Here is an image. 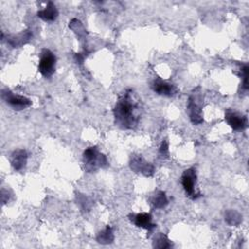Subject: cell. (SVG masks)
<instances>
[{"label":"cell","instance_id":"1","mask_svg":"<svg viewBox=\"0 0 249 249\" xmlns=\"http://www.w3.org/2000/svg\"><path fill=\"white\" fill-rule=\"evenodd\" d=\"M140 102L132 89L121 94L114 107L115 124L122 129L134 128L140 119Z\"/></svg>","mask_w":249,"mask_h":249},{"label":"cell","instance_id":"2","mask_svg":"<svg viewBox=\"0 0 249 249\" xmlns=\"http://www.w3.org/2000/svg\"><path fill=\"white\" fill-rule=\"evenodd\" d=\"M202 102H203L202 92L200 91V88L197 87L190 94L188 99V105H187L189 118L194 124H199L203 122Z\"/></svg>","mask_w":249,"mask_h":249},{"label":"cell","instance_id":"3","mask_svg":"<svg viewBox=\"0 0 249 249\" xmlns=\"http://www.w3.org/2000/svg\"><path fill=\"white\" fill-rule=\"evenodd\" d=\"M83 161L85 168L89 172L96 171L100 167H105L108 164L106 157L99 153L96 147H89L83 153Z\"/></svg>","mask_w":249,"mask_h":249},{"label":"cell","instance_id":"4","mask_svg":"<svg viewBox=\"0 0 249 249\" xmlns=\"http://www.w3.org/2000/svg\"><path fill=\"white\" fill-rule=\"evenodd\" d=\"M55 64H56V57L53 53L44 48L40 53V60L38 65V70L41 75L45 78H50L55 71Z\"/></svg>","mask_w":249,"mask_h":249},{"label":"cell","instance_id":"5","mask_svg":"<svg viewBox=\"0 0 249 249\" xmlns=\"http://www.w3.org/2000/svg\"><path fill=\"white\" fill-rule=\"evenodd\" d=\"M181 184L190 198L196 199L201 196L199 193H196L195 190L196 184V171L195 167H190L183 171L181 175Z\"/></svg>","mask_w":249,"mask_h":249},{"label":"cell","instance_id":"6","mask_svg":"<svg viewBox=\"0 0 249 249\" xmlns=\"http://www.w3.org/2000/svg\"><path fill=\"white\" fill-rule=\"evenodd\" d=\"M1 97L7 104H9L15 110H22V109L30 106L32 103L29 98L22 96V95L16 94L8 89H2Z\"/></svg>","mask_w":249,"mask_h":249},{"label":"cell","instance_id":"7","mask_svg":"<svg viewBox=\"0 0 249 249\" xmlns=\"http://www.w3.org/2000/svg\"><path fill=\"white\" fill-rule=\"evenodd\" d=\"M129 166L132 171L142 173L145 176H152L155 172V167L152 163L145 160L141 155H133L129 160Z\"/></svg>","mask_w":249,"mask_h":249},{"label":"cell","instance_id":"8","mask_svg":"<svg viewBox=\"0 0 249 249\" xmlns=\"http://www.w3.org/2000/svg\"><path fill=\"white\" fill-rule=\"evenodd\" d=\"M225 119L228 124L236 131L243 130L247 127V118L235 111L227 110L225 113Z\"/></svg>","mask_w":249,"mask_h":249},{"label":"cell","instance_id":"9","mask_svg":"<svg viewBox=\"0 0 249 249\" xmlns=\"http://www.w3.org/2000/svg\"><path fill=\"white\" fill-rule=\"evenodd\" d=\"M151 88L156 93L163 96H174L178 93V89L176 86L165 81H162L160 78L155 79L152 82Z\"/></svg>","mask_w":249,"mask_h":249},{"label":"cell","instance_id":"10","mask_svg":"<svg viewBox=\"0 0 249 249\" xmlns=\"http://www.w3.org/2000/svg\"><path fill=\"white\" fill-rule=\"evenodd\" d=\"M128 217H129V220L136 227L146 229L149 231H151L156 227V224H154L152 222V216L150 213L142 212V213H138V214H131Z\"/></svg>","mask_w":249,"mask_h":249},{"label":"cell","instance_id":"11","mask_svg":"<svg viewBox=\"0 0 249 249\" xmlns=\"http://www.w3.org/2000/svg\"><path fill=\"white\" fill-rule=\"evenodd\" d=\"M32 38V31L30 29L22 30L17 34H10L7 36V43L13 48H19L29 42Z\"/></svg>","mask_w":249,"mask_h":249},{"label":"cell","instance_id":"12","mask_svg":"<svg viewBox=\"0 0 249 249\" xmlns=\"http://www.w3.org/2000/svg\"><path fill=\"white\" fill-rule=\"evenodd\" d=\"M11 165L15 170H22L27 162V152L24 149H17L10 156Z\"/></svg>","mask_w":249,"mask_h":249},{"label":"cell","instance_id":"13","mask_svg":"<svg viewBox=\"0 0 249 249\" xmlns=\"http://www.w3.org/2000/svg\"><path fill=\"white\" fill-rule=\"evenodd\" d=\"M38 18L44 21H53L58 17V11L53 2H48L46 8L37 13Z\"/></svg>","mask_w":249,"mask_h":249},{"label":"cell","instance_id":"14","mask_svg":"<svg viewBox=\"0 0 249 249\" xmlns=\"http://www.w3.org/2000/svg\"><path fill=\"white\" fill-rule=\"evenodd\" d=\"M150 201L154 207L161 209L168 204V199L163 191H156L150 197Z\"/></svg>","mask_w":249,"mask_h":249},{"label":"cell","instance_id":"15","mask_svg":"<svg viewBox=\"0 0 249 249\" xmlns=\"http://www.w3.org/2000/svg\"><path fill=\"white\" fill-rule=\"evenodd\" d=\"M96 241L101 244H110L114 241V233L111 227L107 226L96 235Z\"/></svg>","mask_w":249,"mask_h":249},{"label":"cell","instance_id":"16","mask_svg":"<svg viewBox=\"0 0 249 249\" xmlns=\"http://www.w3.org/2000/svg\"><path fill=\"white\" fill-rule=\"evenodd\" d=\"M153 247L155 248H160V249H165V248H170L171 247V242L168 239V237L161 233L158 232L153 239Z\"/></svg>","mask_w":249,"mask_h":249},{"label":"cell","instance_id":"17","mask_svg":"<svg viewBox=\"0 0 249 249\" xmlns=\"http://www.w3.org/2000/svg\"><path fill=\"white\" fill-rule=\"evenodd\" d=\"M225 220L231 226H238L242 221V216L235 210H228L225 213Z\"/></svg>","mask_w":249,"mask_h":249},{"label":"cell","instance_id":"18","mask_svg":"<svg viewBox=\"0 0 249 249\" xmlns=\"http://www.w3.org/2000/svg\"><path fill=\"white\" fill-rule=\"evenodd\" d=\"M239 72H240V77L242 78V88L243 89L247 90L248 89V72H249L248 65L244 64L243 66H241Z\"/></svg>","mask_w":249,"mask_h":249},{"label":"cell","instance_id":"19","mask_svg":"<svg viewBox=\"0 0 249 249\" xmlns=\"http://www.w3.org/2000/svg\"><path fill=\"white\" fill-rule=\"evenodd\" d=\"M168 154H169L168 153V143L166 140H164V141H162V143L160 146L159 156L161 159H165V158H168Z\"/></svg>","mask_w":249,"mask_h":249},{"label":"cell","instance_id":"20","mask_svg":"<svg viewBox=\"0 0 249 249\" xmlns=\"http://www.w3.org/2000/svg\"><path fill=\"white\" fill-rule=\"evenodd\" d=\"M88 55V53L87 52H84V53H76L75 54V59L77 61V63H83L85 58L87 57Z\"/></svg>","mask_w":249,"mask_h":249}]
</instances>
